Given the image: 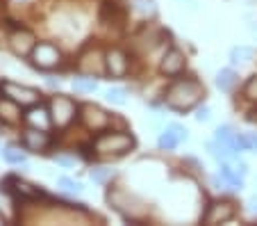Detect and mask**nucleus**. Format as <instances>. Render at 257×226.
Returning a JSON list of instances; mask_svg holds the SVG:
<instances>
[{
  "instance_id": "obj_6",
  "label": "nucleus",
  "mask_w": 257,
  "mask_h": 226,
  "mask_svg": "<svg viewBox=\"0 0 257 226\" xmlns=\"http://www.w3.org/2000/svg\"><path fill=\"white\" fill-rule=\"evenodd\" d=\"M0 89L5 96H10L12 101H16L19 105H34L41 101V92L34 87H25V85H19V83H12V80H5L0 83Z\"/></svg>"
},
{
  "instance_id": "obj_8",
  "label": "nucleus",
  "mask_w": 257,
  "mask_h": 226,
  "mask_svg": "<svg viewBox=\"0 0 257 226\" xmlns=\"http://www.w3.org/2000/svg\"><path fill=\"white\" fill-rule=\"evenodd\" d=\"M37 44H39V41H37L34 32H30V30H25V28H16L10 35V48H12V53L19 55V57H30V53L34 50Z\"/></svg>"
},
{
  "instance_id": "obj_21",
  "label": "nucleus",
  "mask_w": 257,
  "mask_h": 226,
  "mask_svg": "<svg viewBox=\"0 0 257 226\" xmlns=\"http://www.w3.org/2000/svg\"><path fill=\"white\" fill-rule=\"evenodd\" d=\"M178 144H180V139H178V135H175L171 128H166L164 133L157 137V146H160L162 151H173Z\"/></svg>"
},
{
  "instance_id": "obj_18",
  "label": "nucleus",
  "mask_w": 257,
  "mask_h": 226,
  "mask_svg": "<svg viewBox=\"0 0 257 226\" xmlns=\"http://www.w3.org/2000/svg\"><path fill=\"white\" fill-rule=\"evenodd\" d=\"M237 137H239V133L234 130L232 126H228V123H225V126H218L216 133H214V139H218V142L228 144V146H232L237 153H241V151L237 148Z\"/></svg>"
},
{
  "instance_id": "obj_16",
  "label": "nucleus",
  "mask_w": 257,
  "mask_h": 226,
  "mask_svg": "<svg viewBox=\"0 0 257 226\" xmlns=\"http://www.w3.org/2000/svg\"><path fill=\"white\" fill-rule=\"evenodd\" d=\"M10 183L14 185V187H12V192H14L19 199H37L41 194V190L37 185H32V183L19 181V178H10Z\"/></svg>"
},
{
  "instance_id": "obj_2",
  "label": "nucleus",
  "mask_w": 257,
  "mask_h": 226,
  "mask_svg": "<svg viewBox=\"0 0 257 226\" xmlns=\"http://www.w3.org/2000/svg\"><path fill=\"white\" fill-rule=\"evenodd\" d=\"M135 148V137L118 130H102L93 139V151L98 156H125Z\"/></svg>"
},
{
  "instance_id": "obj_3",
  "label": "nucleus",
  "mask_w": 257,
  "mask_h": 226,
  "mask_svg": "<svg viewBox=\"0 0 257 226\" xmlns=\"http://www.w3.org/2000/svg\"><path fill=\"white\" fill-rule=\"evenodd\" d=\"M48 110H50V119H53L55 128H66L80 112V108L75 105V101L68 99V96H64V94H57V96L50 99Z\"/></svg>"
},
{
  "instance_id": "obj_14",
  "label": "nucleus",
  "mask_w": 257,
  "mask_h": 226,
  "mask_svg": "<svg viewBox=\"0 0 257 226\" xmlns=\"http://www.w3.org/2000/svg\"><path fill=\"white\" fill-rule=\"evenodd\" d=\"M21 108H23V105L12 101L10 96H3V99H0V121L7 123V126H19V123L23 121Z\"/></svg>"
},
{
  "instance_id": "obj_30",
  "label": "nucleus",
  "mask_w": 257,
  "mask_h": 226,
  "mask_svg": "<svg viewBox=\"0 0 257 226\" xmlns=\"http://www.w3.org/2000/svg\"><path fill=\"white\" fill-rule=\"evenodd\" d=\"M196 121H209V108L203 105V108L196 110Z\"/></svg>"
},
{
  "instance_id": "obj_4",
  "label": "nucleus",
  "mask_w": 257,
  "mask_h": 226,
  "mask_svg": "<svg viewBox=\"0 0 257 226\" xmlns=\"http://www.w3.org/2000/svg\"><path fill=\"white\" fill-rule=\"evenodd\" d=\"M30 62L41 71H53L62 64V50L55 44H50V41H39L30 53Z\"/></svg>"
},
{
  "instance_id": "obj_23",
  "label": "nucleus",
  "mask_w": 257,
  "mask_h": 226,
  "mask_svg": "<svg viewBox=\"0 0 257 226\" xmlns=\"http://www.w3.org/2000/svg\"><path fill=\"white\" fill-rule=\"evenodd\" d=\"M73 89L75 92H84V94H93L98 89V83L91 76H80V78L73 80Z\"/></svg>"
},
{
  "instance_id": "obj_19",
  "label": "nucleus",
  "mask_w": 257,
  "mask_h": 226,
  "mask_svg": "<svg viewBox=\"0 0 257 226\" xmlns=\"http://www.w3.org/2000/svg\"><path fill=\"white\" fill-rule=\"evenodd\" d=\"M252 57H255V50L248 48V46H234V48L230 50V62H232V64H239V66L248 64Z\"/></svg>"
},
{
  "instance_id": "obj_24",
  "label": "nucleus",
  "mask_w": 257,
  "mask_h": 226,
  "mask_svg": "<svg viewBox=\"0 0 257 226\" xmlns=\"http://www.w3.org/2000/svg\"><path fill=\"white\" fill-rule=\"evenodd\" d=\"M237 148L239 151L257 153V133H241L237 137Z\"/></svg>"
},
{
  "instance_id": "obj_12",
  "label": "nucleus",
  "mask_w": 257,
  "mask_h": 226,
  "mask_svg": "<svg viewBox=\"0 0 257 226\" xmlns=\"http://www.w3.org/2000/svg\"><path fill=\"white\" fill-rule=\"evenodd\" d=\"M187 66V57L185 53L180 48H169L164 53V57H162V64H160V71L164 76H180L182 71H185Z\"/></svg>"
},
{
  "instance_id": "obj_29",
  "label": "nucleus",
  "mask_w": 257,
  "mask_h": 226,
  "mask_svg": "<svg viewBox=\"0 0 257 226\" xmlns=\"http://www.w3.org/2000/svg\"><path fill=\"white\" fill-rule=\"evenodd\" d=\"M169 128L173 130L175 135H178L180 142H187V139H189V133H187V128H185V126H180V123H171Z\"/></svg>"
},
{
  "instance_id": "obj_31",
  "label": "nucleus",
  "mask_w": 257,
  "mask_h": 226,
  "mask_svg": "<svg viewBox=\"0 0 257 226\" xmlns=\"http://www.w3.org/2000/svg\"><path fill=\"white\" fill-rule=\"evenodd\" d=\"M55 160H57L59 165H64V167H73V165H75V158H66V156H57Z\"/></svg>"
},
{
  "instance_id": "obj_5",
  "label": "nucleus",
  "mask_w": 257,
  "mask_h": 226,
  "mask_svg": "<svg viewBox=\"0 0 257 226\" xmlns=\"http://www.w3.org/2000/svg\"><path fill=\"white\" fill-rule=\"evenodd\" d=\"M78 71L82 76H102L107 73V66H105V53H102L98 46H89L78 59Z\"/></svg>"
},
{
  "instance_id": "obj_7",
  "label": "nucleus",
  "mask_w": 257,
  "mask_h": 226,
  "mask_svg": "<svg viewBox=\"0 0 257 226\" xmlns=\"http://www.w3.org/2000/svg\"><path fill=\"white\" fill-rule=\"evenodd\" d=\"M80 121L84 123V128H89V130H107V126L112 123V117H109V112L107 110H102L100 105H93V103H87L80 108Z\"/></svg>"
},
{
  "instance_id": "obj_28",
  "label": "nucleus",
  "mask_w": 257,
  "mask_h": 226,
  "mask_svg": "<svg viewBox=\"0 0 257 226\" xmlns=\"http://www.w3.org/2000/svg\"><path fill=\"white\" fill-rule=\"evenodd\" d=\"M112 178V169H105V167H96L91 169V181L93 183H105Z\"/></svg>"
},
{
  "instance_id": "obj_20",
  "label": "nucleus",
  "mask_w": 257,
  "mask_h": 226,
  "mask_svg": "<svg viewBox=\"0 0 257 226\" xmlns=\"http://www.w3.org/2000/svg\"><path fill=\"white\" fill-rule=\"evenodd\" d=\"M132 10L139 16L148 19V16H155L157 5H155V0H132Z\"/></svg>"
},
{
  "instance_id": "obj_32",
  "label": "nucleus",
  "mask_w": 257,
  "mask_h": 226,
  "mask_svg": "<svg viewBox=\"0 0 257 226\" xmlns=\"http://www.w3.org/2000/svg\"><path fill=\"white\" fill-rule=\"evenodd\" d=\"M250 210H252V212H255V215H257V197H255V199H252V201H250Z\"/></svg>"
},
{
  "instance_id": "obj_13",
  "label": "nucleus",
  "mask_w": 257,
  "mask_h": 226,
  "mask_svg": "<svg viewBox=\"0 0 257 226\" xmlns=\"http://www.w3.org/2000/svg\"><path fill=\"white\" fill-rule=\"evenodd\" d=\"M23 146L32 153H44L50 146V135L48 130H41V128H28L23 133Z\"/></svg>"
},
{
  "instance_id": "obj_10",
  "label": "nucleus",
  "mask_w": 257,
  "mask_h": 226,
  "mask_svg": "<svg viewBox=\"0 0 257 226\" xmlns=\"http://www.w3.org/2000/svg\"><path fill=\"white\" fill-rule=\"evenodd\" d=\"M237 215V206L232 201H214L209 206V210L205 212L203 221L205 224H225L230 221L232 217Z\"/></svg>"
},
{
  "instance_id": "obj_17",
  "label": "nucleus",
  "mask_w": 257,
  "mask_h": 226,
  "mask_svg": "<svg viewBox=\"0 0 257 226\" xmlns=\"http://www.w3.org/2000/svg\"><path fill=\"white\" fill-rule=\"evenodd\" d=\"M214 83H216V87L221 89V92H232L234 87H237V83H239V76H237V71L234 69H221L216 73V80H214Z\"/></svg>"
},
{
  "instance_id": "obj_22",
  "label": "nucleus",
  "mask_w": 257,
  "mask_h": 226,
  "mask_svg": "<svg viewBox=\"0 0 257 226\" xmlns=\"http://www.w3.org/2000/svg\"><path fill=\"white\" fill-rule=\"evenodd\" d=\"M3 158H5V163H10V165H25L28 163L25 151H21L19 146H7L5 151H3Z\"/></svg>"
},
{
  "instance_id": "obj_15",
  "label": "nucleus",
  "mask_w": 257,
  "mask_h": 226,
  "mask_svg": "<svg viewBox=\"0 0 257 226\" xmlns=\"http://www.w3.org/2000/svg\"><path fill=\"white\" fill-rule=\"evenodd\" d=\"M218 176L223 178L230 190H241L243 187V174L232 163H218Z\"/></svg>"
},
{
  "instance_id": "obj_9",
  "label": "nucleus",
  "mask_w": 257,
  "mask_h": 226,
  "mask_svg": "<svg viewBox=\"0 0 257 226\" xmlns=\"http://www.w3.org/2000/svg\"><path fill=\"white\" fill-rule=\"evenodd\" d=\"M105 66H107V73L112 76V78H125V76H127V69H130L125 50H121V48H109V50L105 53Z\"/></svg>"
},
{
  "instance_id": "obj_1",
  "label": "nucleus",
  "mask_w": 257,
  "mask_h": 226,
  "mask_svg": "<svg viewBox=\"0 0 257 226\" xmlns=\"http://www.w3.org/2000/svg\"><path fill=\"white\" fill-rule=\"evenodd\" d=\"M205 96V87L196 78H178L164 94V103L175 112H187L196 108Z\"/></svg>"
},
{
  "instance_id": "obj_25",
  "label": "nucleus",
  "mask_w": 257,
  "mask_h": 226,
  "mask_svg": "<svg viewBox=\"0 0 257 226\" xmlns=\"http://www.w3.org/2000/svg\"><path fill=\"white\" fill-rule=\"evenodd\" d=\"M105 96H107V101H109V103H114V105H125L127 103V92H125V89H121V87L107 89Z\"/></svg>"
},
{
  "instance_id": "obj_11",
  "label": "nucleus",
  "mask_w": 257,
  "mask_h": 226,
  "mask_svg": "<svg viewBox=\"0 0 257 226\" xmlns=\"http://www.w3.org/2000/svg\"><path fill=\"white\" fill-rule=\"evenodd\" d=\"M23 121L28 123L30 128H41V130H48V128L53 126L48 105H44L41 101L39 103H34V105H30V110L23 114Z\"/></svg>"
},
{
  "instance_id": "obj_27",
  "label": "nucleus",
  "mask_w": 257,
  "mask_h": 226,
  "mask_svg": "<svg viewBox=\"0 0 257 226\" xmlns=\"http://www.w3.org/2000/svg\"><path fill=\"white\" fill-rule=\"evenodd\" d=\"M243 96H246L250 103H257V73L248 78V83L243 85Z\"/></svg>"
},
{
  "instance_id": "obj_33",
  "label": "nucleus",
  "mask_w": 257,
  "mask_h": 226,
  "mask_svg": "<svg viewBox=\"0 0 257 226\" xmlns=\"http://www.w3.org/2000/svg\"><path fill=\"white\" fill-rule=\"evenodd\" d=\"M21 3H25V0H21Z\"/></svg>"
},
{
  "instance_id": "obj_26",
  "label": "nucleus",
  "mask_w": 257,
  "mask_h": 226,
  "mask_svg": "<svg viewBox=\"0 0 257 226\" xmlns=\"http://www.w3.org/2000/svg\"><path fill=\"white\" fill-rule=\"evenodd\" d=\"M57 185L62 187L64 192H68V194H78V192H82V185H80L78 181H73V178H68V176H62V178H59Z\"/></svg>"
}]
</instances>
